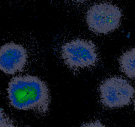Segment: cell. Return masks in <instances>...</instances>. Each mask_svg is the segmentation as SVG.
<instances>
[{"label": "cell", "mask_w": 135, "mask_h": 127, "mask_svg": "<svg viewBox=\"0 0 135 127\" xmlns=\"http://www.w3.org/2000/svg\"><path fill=\"white\" fill-rule=\"evenodd\" d=\"M28 59L27 51L23 46L9 42L0 48V70L14 75L22 71Z\"/></svg>", "instance_id": "obj_5"}, {"label": "cell", "mask_w": 135, "mask_h": 127, "mask_svg": "<svg viewBox=\"0 0 135 127\" xmlns=\"http://www.w3.org/2000/svg\"><path fill=\"white\" fill-rule=\"evenodd\" d=\"M121 17L122 13L117 6L110 3H100L88 9L86 22L90 30L96 34H107L119 28Z\"/></svg>", "instance_id": "obj_2"}, {"label": "cell", "mask_w": 135, "mask_h": 127, "mask_svg": "<svg viewBox=\"0 0 135 127\" xmlns=\"http://www.w3.org/2000/svg\"><path fill=\"white\" fill-rule=\"evenodd\" d=\"M134 109H135V99L134 100Z\"/></svg>", "instance_id": "obj_12"}, {"label": "cell", "mask_w": 135, "mask_h": 127, "mask_svg": "<svg viewBox=\"0 0 135 127\" xmlns=\"http://www.w3.org/2000/svg\"><path fill=\"white\" fill-rule=\"evenodd\" d=\"M100 100L105 107L119 108L128 105L134 94V89L128 81L120 77H112L100 86Z\"/></svg>", "instance_id": "obj_4"}, {"label": "cell", "mask_w": 135, "mask_h": 127, "mask_svg": "<svg viewBox=\"0 0 135 127\" xmlns=\"http://www.w3.org/2000/svg\"><path fill=\"white\" fill-rule=\"evenodd\" d=\"M119 64L121 71L127 76L135 79V48L121 55L119 58Z\"/></svg>", "instance_id": "obj_6"}, {"label": "cell", "mask_w": 135, "mask_h": 127, "mask_svg": "<svg viewBox=\"0 0 135 127\" xmlns=\"http://www.w3.org/2000/svg\"><path fill=\"white\" fill-rule=\"evenodd\" d=\"M74 1H76V2H83V1H86L87 0H73Z\"/></svg>", "instance_id": "obj_10"}, {"label": "cell", "mask_w": 135, "mask_h": 127, "mask_svg": "<svg viewBox=\"0 0 135 127\" xmlns=\"http://www.w3.org/2000/svg\"><path fill=\"white\" fill-rule=\"evenodd\" d=\"M101 127H106V126H104V124H102V126H101Z\"/></svg>", "instance_id": "obj_11"}, {"label": "cell", "mask_w": 135, "mask_h": 127, "mask_svg": "<svg viewBox=\"0 0 135 127\" xmlns=\"http://www.w3.org/2000/svg\"><path fill=\"white\" fill-rule=\"evenodd\" d=\"M9 119L5 116L3 111L0 107V127H3L7 122L9 121Z\"/></svg>", "instance_id": "obj_7"}, {"label": "cell", "mask_w": 135, "mask_h": 127, "mask_svg": "<svg viewBox=\"0 0 135 127\" xmlns=\"http://www.w3.org/2000/svg\"><path fill=\"white\" fill-rule=\"evenodd\" d=\"M61 56L65 64L73 70L94 66L98 60L96 45L94 42L80 38L63 44Z\"/></svg>", "instance_id": "obj_3"}, {"label": "cell", "mask_w": 135, "mask_h": 127, "mask_svg": "<svg viewBox=\"0 0 135 127\" xmlns=\"http://www.w3.org/2000/svg\"><path fill=\"white\" fill-rule=\"evenodd\" d=\"M11 105L22 111H34L40 114L48 111L50 91L44 81L37 76L18 75L11 79L7 88Z\"/></svg>", "instance_id": "obj_1"}, {"label": "cell", "mask_w": 135, "mask_h": 127, "mask_svg": "<svg viewBox=\"0 0 135 127\" xmlns=\"http://www.w3.org/2000/svg\"><path fill=\"white\" fill-rule=\"evenodd\" d=\"M102 125V123L100 121L96 120L94 122H91V123H86L82 125L80 127H101Z\"/></svg>", "instance_id": "obj_8"}, {"label": "cell", "mask_w": 135, "mask_h": 127, "mask_svg": "<svg viewBox=\"0 0 135 127\" xmlns=\"http://www.w3.org/2000/svg\"><path fill=\"white\" fill-rule=\"evenodd\" d=\"M3 127H17V126H15L13 125V123H12L11 122H10V120H9V121L7 122V123Z\"/></svg>", "instance_id": "obj_9"}]
</instances>
